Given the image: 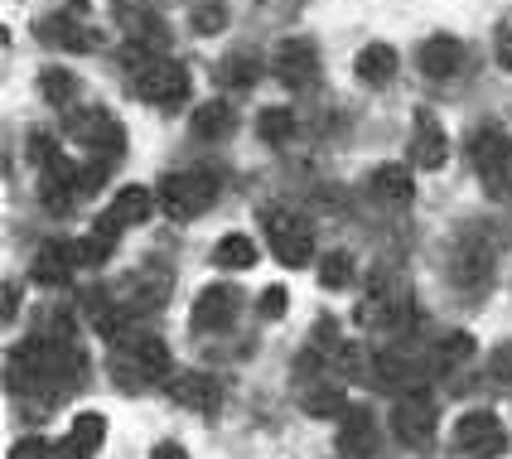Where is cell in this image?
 <instances>
[{"instance_id": "obj_1", "label": "cell", "mask_w": 512, "mask_h": 459, "mask_svg": "<svg viewBox=\"0 0 512 459\" xmlns=\"http://www.w3.org/2000/svg\"><path fill=\"white\" fill-rule=\"evenodd\" d=\"M469 165L493 199H512V136L503 126H479L469 136Z\"/></svg>"}, {"instance_id": "obj_2", "label": "cell", "mask_w": 512, "mask_h": 459, "mask_svg": "<svg viewBox=\"0 0 512 459\" xmlns=\"http://www.w3.org/2000/svg\"><path fill=\"white\" fill-rule=\"evenodd\" d=\"M261 228H266V242L281 266H310L314 257V223H305L300 213L290 208H266L261 213Z\"/></svg>"}, {"instance_id": "obj_3", "label": "cell", "mask_w": 512, "mask_h": 459, "mask_svg": "<svg viewBox=\"0 0 512 459\" xmlns=\"http://www.w3.org/2000/svg\"><path fill=\"white\" fill-rule=\"evenodd\" d=\"M213 199H218V179H213L208 170H179L160 184V208H165L170 218H179V223H189V218L208 213Z\"/></svg>"}, {"instance_id": "obj_4", "label": "cell", "mask_w": 512, "mask_h": 459, "mask_svg": "<svg viewBox=\"0 0 512 459\" xmlns=\"http://www.w3.org/2000/svg\"><path fill=\"white\" fill-rule=\"evenodd\" d=\"M131 78H136V97L150 102V107H179V102L189 97V73H184V63H174V58H165V54L145 58Z\"/></svg>"}, {"instance_id": "obj_5", "label": "cell", "mask_w": 512, "mask_h": 459, "mask_svg": "<svg viewBox=\"0 0 512 459\" xmlns=\"http://www.w3.org/2000/svg\"><path fill=\"white\" fill-rule=\"evenodd\" d=\"M450 281L459 290H469V295L488 290V281H493V247H488L484 232H459L450 242Z\"/></svg>"}, {"instance_id": "obj_6", "label": "cell", "mask_w": 512, "mask_h": 459, "mask_svg": "<svg viewBox=\"0 0 512 459\" xmlns=\"http://www.w3.org/2000/svg\"><path fill=\"white\" fill-rule=\"evenodd\" d=\"M455 445L459 455L469 459H498L508 455V431H503V421L493 411H464L455 421Z\"/></svg>"}, {"instance_id": "obj_7", "label": "cell", "mask_w": 512, "mask_h": 459, "mask_svg": "<svg viewBox=\"0 0 512 459\" xmlns=\"http://www.w3.org/2000/svg\"><path fill=\"white\" fill-rule=\"evenodd\" d=\"M271 73L285 87H310L319 78V49H314V39H305V34L281 39L276 54H271Z\"/></svg>"}, {"instance_id": "obj_8", "label": "cell", "mask_w": 512, "mask_h": 459, "mask_svg": "<svg viewBox=\"0 0 512 459\" xmlns=\"http://www.w3.org/2000/svg\"><path fill=\"white\" fill-rule=\"evenodd\" d=\"M150 213H155V194H150L145 184H126V189H121V194L107 203V213L97 218V228H92V232H102V237H112V242H116V237H121L126 228L145 223Z\"/></svg>"}, {"instance_id": "obj_9", "label": "cell", "mask_w": 512, "mask_h": 459, "mask_svg": "<svg viewBox=\"0 0 512 459\" xmlns=\"http://www.w3.org/2000/svg\"><path fill=\"white\" fill-rule=\"evenodd\" d=\"M116 377H136V382H160V377H170V348L160 344V339H126L121 353H116Z\"/></svg>"}, {"instance_id": "obj_10", "label": "cell", "mask_w": 512, "mask_h": 459, "mask_svg": "<svg viewBox=\"0 0 512 459\" xmlns=\"http://www.w3.org/2000/svg\"><path fill=\"white\" fill-rule=\"evenodd\" d=\"M392 431H397V440H406V445H426L430 435H435V402H430L426 387L397 397V406H392Z\"/></svg>"}, {"instance_id": "obj_11", "label": "cell", "mask_w": 512, "mask_h": 459, "mask_svg": "<svg viewBox=\"0 0 512 459\" xmlns=\"http://www.w3.org/2000/svg\"><path fill=\"white\" fill-rule=\"evenodd\" d=\"M445 160H450V136H445V126H440L430 112H416L411 116V165L435 174V170H445Z\"/></svg>"}, {"instance_id": "obj_12", "label": "cell", "mask_w": 512, "mask_h": 459, "mask_svg": "<svg viewBox=\"0 0 512 459\" xmlns=\"http://www.w3.org/2000/svg\"><path fill=\"white\" fill-rule=\"evenodd\" d=\"M237 290L232 286H208L199 290V300H194V329L199 334H218V329H228L232 319H237Z\"/></svg>"}, {"instance_id": "obj_13", "label": "cell", "mask_w": 512, "mask_h": 459, "mask_svg": "<svg viewBox=\"0 0 512 459\" xmlns=\"http://www.w3.org/2000/svg\"><path fill=\"white\" fill-rule=\"evenodd\" d=\"M464 58H469L464 39H455V34H430L426 44H421V73L426 78H455L459 68H464Z\"/></svg>"}, {"instance_id": "obj_14", "label": "cell", "mask_w": 512, "mask_h": 459, "mask_svg": "<svg viewBox=\"0 0 512 459\" xmlns=\"http://www.w3.org/2000/svg\"><path fill=\"white\" fill-rule=\"evenodd\" d=\"M102 440H107V416L83 411V416L68 426V435L58 440V455L63 459H92L97 450H102Z\"/></svg>"}, {"instance_id": "obj_15", "label": "cell", "mask_w": 512, "mask_h": 459, "mask_svg": "<svg viewBox=\"0 0 512 459\" xmlns=\"http://www.w3.org/2000/svg\"><path fill=\"white\" fill-rule=\"evenodd\" d=\"M170 397H174L179 406H189V411H203V416H213L223 392H218V382H213L208 373H179V377L170 382Z\"/></svg>"}, {"instance_id": "obj_16", "label": "cell", "mask_w": 512, "mask_h": 459, "mask_svg": "<svg viewBox=\"0 0 512 459\" xmlns=\"http://www.w3.org/2000/svg\"><path fill=\"white\" fill-rule=\"evenodd\" d=\"M39 39H44V44H54V49H73V54L97 49L92 29H87L78 15H49V20H39Z\"/></svg>"}, {"instance_id": "obj_17", "label": "cell", "mask_w": 512, "mask_h": 459, "mask_svg": "<svg viewBox=\"0 0 512 459\" xmlns=\"http://www.w3.org/2000/svg\"><path fill=\"white\" fill-rule=\"evenodd\" d=\"M353 73H358L368 87H387L397 78V49H392V44H363Z\"/></svg>"}, {"instance_id": "obj_18", "label": "cell", "mask_w": 512, "mask_h": 459, "mask_svg": "<svg viewBox=\"0 0 512 459\" xmlns=\"http://www.w3.org/2000/svg\"><path fill=\"white\" fill-rule=\"evenodd\" d=\"M372 445H377V421H372L368 411H348V416H343V431H339V455L368 459Z\"/></svg>"}, {"instance_id": "obj_19", "label": "cell", "mask_w": 512, "mask_h": 459, "mask_svg": "<svg viewBox=\"0 0 512 459\" xmlns=\"http://www.w3.org/2000/svg\"><path fill=\"white\" fill-rule=\"evenodd\" d=\"M78 266H73V247L68 242H44L39 252H34V281H44V286H58V281H68Z\"/></svg>"}, {"instance_id": "obj_20", "label": "cell", "mask_w": 512, "mask_h": 459, "mask_svg": "<svg viewBox=\"0 0 512 459\" xmlns=\"http://www.w3.org/2000/svg\"><path fill=\"white\" fill-rule=\"evenodd\" d=\"M368 189L387 203H406L411 194H416V184H411V170H406V165H377L372 179H368Z\"/></svg>"}, {"instance_id": "obj_21", "label": "cell", "mask_w": 512, "mask_h": 459, "mask_svg": "<svg viewBox=\"0 0 512 459\" xmlns=\"http://www.w3.org/2000/svg\"><path fill=\"white\" fill-rule=\"evenodd\" d=\"M213 266H218V271H252L256 266V242L252 237H242V232L218 237V247H213Z\"/></svg>"}, {"instance_id": "obj_22", "label": "cell", "mask_w": 512, "mask_h": 459, "mask_svg": "<svg viewBox=\"0 0 512 459\" xmlns=\"http://www.w3.org/2000/svg\"><path fill=\"white\" fill-rule=\"evenodd\" d=\"M232 126H237V112H232L228 102H203L199 112H194V136L199 141H223Z\"/></svg>"}, {"instance_id": "obj_23", "label": "cell", "mask_w": 512, "mask_h": 459, "mask_svg": "<svg viewBox=\"0 0 512 459\" xmlns=\"http://www.w3.org/2000/svg\"><path fill=\"white\" fill-rule=\"evenodd\" d=\"M300 406H305V416H314V421H343L348 416V397H343L339 387H314V392L300 397Z\"/></svg>"}, {"instance_id": "obj_24", "label": "cell", "mask_w": 512, "mask_h": 459, "mask_svg": "<svg viewBox=\"0 0 512 459\" xmlns=\"http://www.w3.org/2000/svg\"><path fill=\"white\" fill-rule=\"evenodd\" d=\"M464 358H474V339L469 334H445L440 344H430V373H450Z\"/></svg>"}, {"instance_id": "obj_25", "label": "cell", "mask_w": 512, "mask_h": 459, "mask_svg": "<svg viewBox=\"0 0 512 459\" xmlns=\"http://www.w3.org/2000/svg\"><path fill=\"white\" fill-rule=\"evenodd\" d=\"M39 92H44L49 107H73V97H78V73H68V68H44V73H39Z\"/></svg>"}, {"instance_id": "obj_26", "label": "cell", "mask_w": 512, "mask_h": 459, "mask_svg": "<svg viewBox=\"0 0 512 459\" xmlns=\"http://www.w3.org/2000/svg\"><path fill=\"white\" fill-rule=\"evenodd\" d=\"M353 252H329V257L319 261V286L324 290H348L353 286Z\"/></svg>"}, {"instance_id": "obj_27", "label": "cell", "mask_w": 512, "mask_h": 459, "mask_svg": "<svg viewBox=\"0 0 512 459\" xmlns=\"http://www.w3.org/2000/svg\"><path fill=\"white\" fill-rule=\"evenodd\" d=\"M295 131V112L290 107H266V112L256 116V136L261 141H285Z\"/></svg>"}, {"instance_id": "obj_28", "label": "cell", "mask_w": 512, "mask_h": 459, "mask_svg": "<svg viewBox=\"0 0 512 459\" xmlns=\"http://www.w3.org/2000/svg\"><path fill=\"white\" fill-rule=\"evenodd\" d=\"M107 257H112V237H102V232H87L83 242H73V266H83V271L102 266Z\"/></svg>"}, {"instance_id": "obj_29", "label": "cell", "mask_w": 512, "mask_h": 459, "mask_svg": "<svg viewBox=\"0 0 512 459\" xmlns=\"http://www.w3.org/2000/svg\"><path fill=\"white\" fill-rule=\"evenodd\" d=\"M223 83L228 87H252L256 83V58L252 54H232L223 63Z\"/></svg>"}, {"instance_id": "obj_30", "label": "cell", "mask_w": 512, "mask_h": 459, "mask_svg": "<svg viewBox=\"0 0 512 459\" xmlns=\"http://www.w3.org/2000/svg\"><path fill=\"white\" fill-rule=\"evenodd\" d=\"M10 459H63V455H58V445L39 440V435H29V440H20V445L10 450Z\"/></svg>"}, {"instance_id": "obj_31", "label": "cell", "mask_w": 512, "mask_h": 459, "mask_svg": "<svg viewBox=\"0 0 512 459\" xmlns=\"http://www.w3.org/2000/svg\"><path fill=\"white\" fill-rule=\"evenodd\" d=\"M285 305H290V290H285V286L261 290V319H281Z\"/></svg>"}, {"instance_id": "obj_32", "label": "cell", "mask_w": 512, "mask_h": 459, "mask_svg": "<svg viewBox=\"0 0 512 459\" xmlns=\"http://www.w3.org/2000/svg\"><path fill=\"white\" fill-rule=\"evenodd\" d=\"M223 20H228L223 5H199V10H194V29H199V34H218Z\"/></svg>"}, {"instance_id": "obj_33", "label": "cell", "mask_w": 512, "mask_h": 459, "mask_svg": "<svg viewBox=\"0 0 512 459\" xmlns=\"http://www.w3.org/2000/svg\"><path fill=\"white\" fill-rule=\"evenodd\" d=\"M498 63L512 73V10L498 20Z\"/></svg>"}, {"instance_id": "obj_34", "label": "cell", "mask_w": 512, "mask_h": 459, "mask_svg": "<svg viewBox=\"0 0 512 459\" xmlns=\"http://www.w3.org/2000/svg\"><path fill=\"white\" fill-rule=\"evenodd\" d=\"M493 373L508 377V382H512V344H508V348H498V358H493Z\"/></svg>"}, {"instance_id": "obj_35", "label": "cell", "mask_w": 512, "mask_h": 459, "mask_svg": "<svg viewBox=\"0 0 512 459\" xmlns=\"http://www.w3.org/2000/svg\"><path fill=\"white\" fill-rule=\"evenodd\" d=\"M150 459H189V455H184V445H179V440H165V445H155V455Z\"/></svg>"}, {"instance_id": "obj_36", "label": "cell", "mask_w": 512, "mask_h": 459, "mask_svg": "<svg viewBox=\"0 0 512 459\" xmlns=\"http://www.w3.org/2000/svg\"><path fill=\"white\" fill-rule=\"evenodd\" d=\"M83 5H116L121 10V0H83Z\"/></svg>"}]
</instances>
